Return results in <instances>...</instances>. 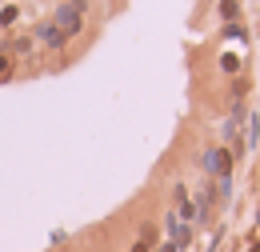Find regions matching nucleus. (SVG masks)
Instances as JSON below:
<instances>
[{"label": "nucleus", "mask_w": 260, "mask_h": 252, "mask_svg": "<svg viewBox=\"0 0 260 252\" xmlns=\"http://www.w3.org/2000/svg\"><path fill=\"white\" fill-rule=\"evenodd\" d=\"M80 20H84V0H64V4L52 12V20L36 32V36H40L44 48H64L68 40L80 32Z\"/></svg>", "instance_id": "nucleus-1"}, {"label": "nucleus", "mask_w": 260, "mask_h": 252, "mask_svg": "<svg viewBox=\"0 0 260 252\" xmlns=\"http://www.w3.org/2000/svg\"><path fill=\"white\" fill-rule=\"evenodd\" d=\"M204 172H208V180H224L232 172V152L228 148H208L204 152Z\"/></svg>", "instance_id": "nucleus-2"}, {"label": "nucleus", "mask_w": 260, "mask_h": 252, "mask_svg": "<svg viewBox=\"0 0 260 252\" xmlns=\"http://www.w3.org/2000/svg\"><path fill=\"white\" fill-rule=\"evenodd\" d=\"M172 208H176V216L180 220H196V204H192V196H188V188H176L172 192Z\"/></svg>", "instance_id": "nucleus-3"}, {"label": "nucleus", "mask_w": 260, "mask_h": 252, "mask_svg": "<svg viewBox=\"0 0 260 252\" xmlns=\"http://www.w3.org/2000/svg\"><path fill=\"white\" fill-rule=\"evenodd\" d=\"M132 252H152V244H144V240H136V248Z\"/></svg>", "instance_id": "nucleus-4"}]
</instances>
